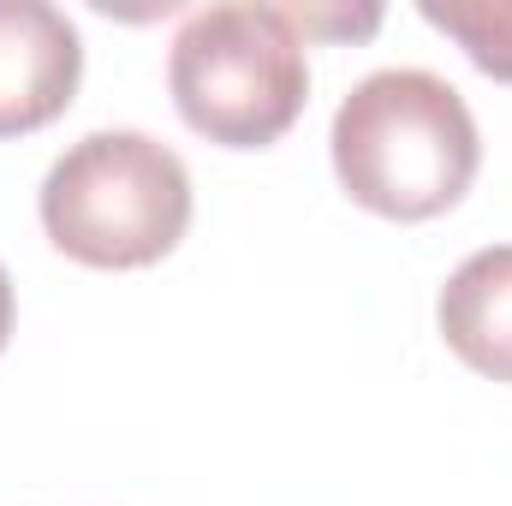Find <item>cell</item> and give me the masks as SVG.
Returning <instances> with one entry per match:
<instances>
[{"label":"cell","mask_w":512,"mask_h":506,"mask_svg":"<svg viewBox=\"0 0 512 506\" xmlns=\"http://www.w3.org/2000/svg\"><path fill=\"white\" fill-rule=\"evenodd\" d=\"M328 155L358 209L382 221H435L471 191L483 137L447 78L423 66H382L334 108Z\"/></svg>","instance_id":"6da1fadb"},{"label":"cell","mask_w":512,"mask_h":506,"mask_svg":"<svg viewBox=\"0 0 512 506\" xmlns=\"http://www.w3.org/2000/svg\"><path fill=\"white\" fill-rule=\"evenodd\" d=\"M310 42L286 6L221 0L197 6L167 48V90L179 120L221 149L280 143L310 102Z\"/></svg>","instance_id":"7a4b0ae2"},{"label":"cell","mask_w":512,"mask_h":506,"mask_svg":"<svg viewBox=\"0 0 512 506\" xmlns=\"http://www.w3.org/2000/svg\"><path fill=\"white\" fill-rule=\"evenodd\" d=\"M36 215L48 245L84 268H149L191 227V173L149 131H90L54 155Z\"/></svg>","instance_id":"3957f363"},{"label":"cell","mask_w":512,"mask_h":506,"mask_svg":"<svg viewBox=\"0 0 512 506\" xmlns=\"http://www.w3.org/2000/svg\"><path fill=\"white\" fill-rule=\"evenodd\" d=\"M84 78V36L48 0H0V137L54 126Z\"/></svg>","instance_id":"277c9868"},{"label":"cell","mask_w":512,"mask_h":506,"mask_svg":"<svg viewBox=\"0 0 512 506\" xmlns=\"http://www.w3.org/2000/svg\"><path fill=\"white\" fill-rule=\"evenodd\" d=\"M435 328L465 370L512 387V245H483L447 274Z\"/></svg>","instance_id":"5b68a950"},{"label":"cell","mask_w":512,"mask_h":506,"mask_svg":"<svg viewBox=\"0 0 512 506\" xmlns=\"http://www.w3.org/2000/svg\"><path fill=\"white\" fill-rule=\"evenodd\" d=\"M417 18L453 36L477 72L512 84V0H417Z\"/></svg>","instance_id":"8992f818"},{"label":"cell","mask_w":512,"mask_h":506,"mask_svg":"<svg viewBox=\"0 0 512 506\" xmlns=\"http://www.w3.org/2000/svg\"><path fill=\"white\" fill-rule=\"evenodd\" d=\"M292 12V24H298V36L310 42V36H370L376 24H382V6H286Z\"/></svg>","instance_id":"52a82bcc"},{"label":"cell","mask_w":512,"mask_h":506,"mask_svg":"<svg viewBox=\"0 0 512 506\" xmlns=\"http://www.w3.org/2000/svg\"><path fill=\"white\" fill-rule=\"evenodd\" d=\"M12 316H18V298H12V274H6V262H0V352H6V340H12Z\"/></svg>","instance_id":"ba28073f"}]
</instances>
